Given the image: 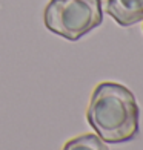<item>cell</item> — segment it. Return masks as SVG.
I'll return each instance as SVG.
<instances>
[{"mask_svg": "<svg viewBox=\"0 0 143 150\" xmlns=\"http://www.w3.org/2000/svg\"><path fill=\"white\" fill-rule=\"evenodd\" d=\"M86 120L100 139L122 144L139 133V106L128 87L114 81H103L92 91Z\"/></svg>", "mask_w": 143, "mask_h": 150, "instance_id": "6da1fadb", "label": "cell"}, {"mask_svg": "<svg viewBox=\"0 0 143 150\" xmlns=\"http://www.w3.org/2000/svg\"><path fill=\"white\" fill-rule=\"evenodd\" d=\"M43 22L56 35L76 42L102 25V0H49Z\"/></svg>", "mask_w": 143, "mask_h": 150, "instance_id": "7a4b0ae2", "label": "cell"}, {"mask_svg": "<svg viewBox=\"0 0 143 150\" xmlns=\"http://www.w3.org/2000/svg\"><path fill=\"white\" fill-rule=\"evenodd\" d=\"M62 150H109L103 139H100L94 133H86L76 136L65 142Z\"/></svg>", "mask_w": 143, "mask_h": 150, "instance_id": "277c9868", "label": "cell"}, {"mask_svg": "<svg viewBox=\"0 0 143 150\" xmlns=\"http://www.w3.org/2000/svg\"><path fill=\"white\" fill-rule=\"evenodd\" d=\"M106 12L120 26H132L143 20V0H108Z\"/></svg>", "mask_w": 143, "mask_h": 150, "instance_id": "3957f363", "label": "cell"}]
</instances>
